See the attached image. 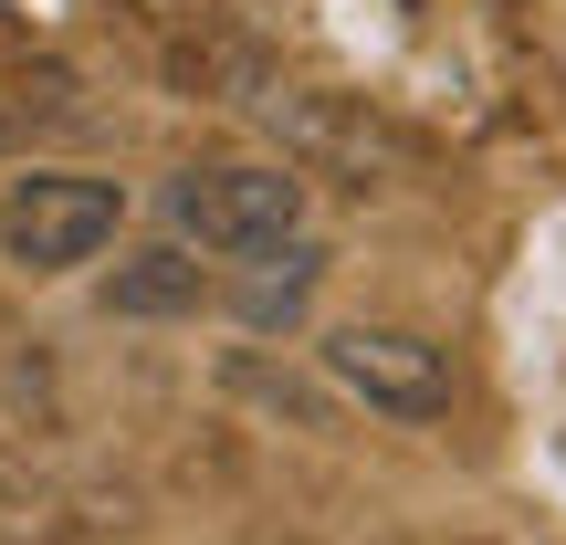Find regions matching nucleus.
<instances>
[{
	"mask_svg": "<svg viewBox=\"0 0 566 545\" xmlns=\"http://www.w3.org/2000/svg\"><path fill=\"white\" fill-rule=\"evenodd\" d=\"M158 210H168L179 242L221 252V263H263V252L304 242V179L294 168H263V158H189V168H168Z\"/></svg>",
	"mask_w": 566,
	"mask_h": 545,
	"instance_id": "nucleus-1",
	"label": "nucleus"
},
{
	"mask_svg": "<svg viewBox=\"0 0 566 545\" xmlns=\"http://www.w3.org/2000/svg\"><path fill=\"white\" fill-rule=\"evenodd\" d=\"M126 231V189L95 168H32L0 189V263L21 273H74Z\"/></svg>",
	"mask_w": 566,
	"mask_h": 545,
	"instance_id": "nucleus-2",
	"label": "nucleus"
},
{
	"mask_svg": "<svg viewBox=\"0 0 566 545\" xmlns=\"http://www.w3.org/2000/svg\"><path fill=\"white\" fill-rule=\"evenodd\" d=\"M325 378L346 399L388 409V420H441L451 409V357L430 336H409V325H336L325 336Z\"/></svg>",
	"mask_w": 566,
	"mask_h": 545,
	"instance_id": "nucleus-3",
	"label": "nucleus"
},
{
	"mask_svg": "<svg viewBox=\"0 0 566 545\" xmlns=\"http://www.w3.org/2000/svg\"><path fill=\"white\" fill-rule=\"evenodd\" d=\"M315 283H325V242L304 231V242H283V252H263V263L231 273V315H242V325H294L304 304H315Z\"/></svg>",
	"mask_w": 566,
	"mask_h": 545,
	"instance_id": "nucleus-4",
	"label": "nucleus"
},
{
	"mask_svg": "<svg viewBox=\"0 0 566 545\" xmlns=\"http://www.w3.org/2000/svg\"><path fill=\"white\" fill-rule=\"evenodd\" d=\"M105 304H116V315H200L210 273L189 263V242H158V252H126V263L105 273Z\"/></svg>",
	"mask_w": 566,
	"mask_h": 545,
	"instance_id": "nucleus-5",
	"label": "nucleus"
},
{
	"mask_svg": "<svg viewBox=\"0 0 566 545\" xmlns=\"http://www.w3.org/2000/svg\"><path fill=\"white\" fill-rule=\"evenodd\" d=\"M0 147H11V126H0Z\"/></svg>",
	"mask_w": 566,
	"mask_h": 545,
	"instance_id": "nucleus-6",
	"label": "nucleus"
}]
</instances>
